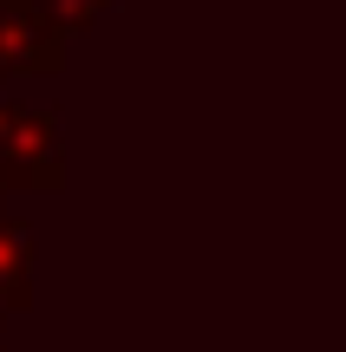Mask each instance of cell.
<instances>
[{"mask_svg":"<svg viewBox=\"0 0 346 352\" xmlns=\"http://www.w3.org/2000/svg\"><path fill=\"white\" fill-rule=\"evenodd\" d=\"M0 294L13 307L33 300V222H0Z\"/></svg>","mask_w":346,"mask_h":352,"instance_id":"obj_2","label":"cell"},{"mask_svg":"<svg viewBox=\"0 0 346 352\" xmlns=\"http://www.w3.org/2000/svg\"><path fill=\"white\" fill-rule=\"evenodd\" d=\"M59 183H65L59 131L39 111L0 104V189H59Z\"/></svg>","mask_w":346,"mask_h":352,"instance_id":"obj_1","label":"cell"}]
</instances>
